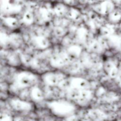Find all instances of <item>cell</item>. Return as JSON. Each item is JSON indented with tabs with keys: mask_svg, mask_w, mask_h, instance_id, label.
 <instances>
[{
	"mask_svg": "<svg viewBox=\"0 0 121 121\" xmlns=\"http://www.w3.org/2000/svg\"><path fill=\"white\" fill-rule=\"evenodd\" d=\"M47 106L53 115L60 118L69 117L74 114L76 110L74 104L63 100L48 102Z\"/></svg>",
	"mask_w": 121,
	"mask_h": 121,
	"instance_id": "cell-1",
	"label": "cell"
},
{
	"mask_svg": "<svg viewBox=\"0 0 121 121\" xmlns=\"http://www.w3.org/2000/svg\"><path fill=\"white\" fill-rule=\"evenodd\" d=\"M66 91L68 98L80 106L86 105L94 96V93L90 89L79 90L69 88Z\"/></svg>",
	"mask_w": 121,
	"mask_h": 121,
	"instance_id": "cell-2",
	"label": "cell"
},
{
	"mask_svg": "<svg viewBox=\"0 0 121 121\" xmlns=\"http://www.w3.org/2000/svg\"><path fill=\"white\" fill-rule=\"evenodd\" d=\"M38 80V77L35 73L30 71H23L16 75L14 85L18 89L31 88L35 86Z\"/></svg>",
	"mask_w": 121,
	"mask_h": 121,
	"instance_id": "cell-3",
	"label": "cell"
},
{
	"mask_svg": "<svg viewBox=\"0 0 121 121\" xmlns=\"http://www.w3.org/2000/svg\"><path fill=\"white\" fill-rule=\"evenodd\" d=\"M41 78L45 84L50 86H59L66 78L62 73L53 71L43 73Z\"/></svg>",
	"mask_w": 121,
	"mask_h": 121,
	"instance_id": "cell-4",
	"label": "cell"
},
{
	"mask_svg": "<svg viewBox=\"0 0 121 121\" xmlns=\"http://www.w3.org/2000/svg\"><path fill=\"white\" fill-rule=\"evenodd\" d=\"M9 103L13 110L19 112H29L33 108V105L31 103L18 98L10 99Z\"/></svg>",
	"mask_w": 121,
	"mask_h": 121,
	"instance_id": "cell-5",
	"label": "cell"
},
{
	"mask_svg": "<svg viewBox=\"0 0 121 121\" xmlns=\"http://www.w3.org/2000/svg\"><path fill=\"white\" fill-rule=\"evenodd\" d=\"M68 89L73 88L79 90L90 89V83L87 80L83 78L71 77L68 79Z\"/></svg>",
	"mask_w": 121,
	"mask_h": 121,
	"instance_id": "cell-6",
	"label": "cell"
},
{
	"mask_svg": "<svg viewBox=\"0 0 121 121\" xmlns=\"http://www.w3.org/2000/svg\"><path fill=\"white\" fill-rule=\"evenodd\" d=\"M1 8L7 13H14L21 10V6L17 0H1Z\"/></svg>",
	"mask_w": 121,
	"mask_h": 121,
	"instance_id": "cell-7",
	"label": "cell"
},
{
	"mask_svg": "<svg viewBox=\"0 0 121 121\" xmlns=\"http://www.w3.org/2000/svg\"><path fill=\"white\" fill-rule=\"evenodd\" d=\"M68 55L66 54L61 55H57V57L53 58L52 59V60L51 61L52 65L53 67L55 68H60L65 65L68 60Z\"/></svg>",
	"mask_w": 121,
	"mask_h": 121,
	"instance_id": "cell-8",
	"label": "cell"
},
{
	"mask_svg": "<svg viewBox=\"0 0 121 121\" xmlns=\"http://www.w3.org/2000/svg\"><path fill=\"white\" fill-rule=\"evenodd\" d=\"M30 96L34 101L36 102H41L44 99V95L42 91L39 87L35 86L31 87L30 91Z\"/></svg>",
	"mask_w": 121,
	"mask_h": 121,
	"instance_id": "cell-9",
	"label": "cell"
},
{
	"mask_svg": "<svg viewBox=\"0 0 121 121\" xmlns=\"http://www.w3.org/2000/svg\"><path fill=\"white\" fill-rule=\"evenodd\" d=\"M88 115L93 121H102L104 119V115L99 110L90 109L88 112Z\"/></svg>",
	"mask_w": 121,
	"mask_h": 121,
	"instance_id": "cell-10",
	"label": "cell"
},
{
	"mask_svg": "<svg viewBox=\"0 0 121 121\" xmlns=\"http://www.w3.org/2000/svg\"><path fill=\"white\" fill-rule=\"evenodd\" d=\"M34 43L37 48L39 49H44L49 45V42L47 39L41 36L35 38L34 40Z\"/></svg>",
	"mask_w": 121,
	"mask_h": 121,
	"instance_id": "cell-11",
	"label": "cell"
},
{
	"mask_svg": "<svg viewBox=\"0 0 121 121\" xmlns=\"http://www.w3.org/2000/svg\"><path fill=\"white\" fill-rule=\"evenodd\" d=\"M34 17L32 14L29 12L25 13L22 17L23 21L26 24H31L33 23Z\"/></svg>",
	"mask_w": 121,
	"mask_h": 121,
	"instance_id": "cell-12",
	"label": "cell"
},
{
	"mask_svg": "<svg viewBox=\"0 0 121 121\" xmlns=\"http://www.w3.org/2000/svg\"><path fill=\"white\" fill-rule=\"evenodd\" d=\"M4 22L10 27H16L17 25V20L13 17H8L4 20Z\"/></svg>",
	"mask_w": 121,
	"mask_h": 121,
	"instance_id": "cell-13",
	"label": "cell"
},
{
	"mask_svg": "<svg viewBox=\"0 0 121 121\" xmlns=\"http://www.w3.org/2000/svg\"><path fill=\"white\" fill-rule=\"evenodd\" d=\"M56 14L59 15H62L66 12V9L65 6L62 4H60L56 6L54 9Z\"/></svg>",
	"mask_w": 121,
	"mask_h": 121,
	"instance_id": "cell-14",
	"label": "cell"
},
{
	"mask_svg": "<svg viewBox=\"0 0 121 121\" xmlns=\"http://www.w3.org/2000/svg\"><path fill=\"white\" fill-rule=\"evenodd\" d=\"M0 121H13V120L12 117L9 114L4 112H1L0 113Z\"/></svg>",
	"mask_w": 121,
	"mask_h": 121,
	"instance_id": "cell-15",
	"label": "cell"
},
{
	"mask_svg": "<svg viewBox=\"0 0 121 121\" xmlns=\"http://www.w3.org/2000/svg\"><path fill=\"white\" fill-rule=\"evenodd\" d=\"M65 0L66 2H68V3H71L74 2V0Z\"/></svg>",
	"mask_w": 121,
	"mask_h": 121,
	"instance_id": "cell-16",
	"label": "cell"
}]
</instances>
